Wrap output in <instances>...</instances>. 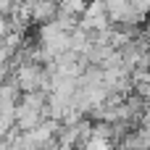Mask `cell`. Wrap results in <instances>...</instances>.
Wrapping results in <instances>:
<instances>
[{
	"mask_svg": "<svg viewBox=\"0 0 150 150\" xmlns=\"http://www.w3.org/2000/svg\"><path fill=\"white\" fill-rule=\"evenodd\" d=\"M55 11H58V3H53V0H37L34 5H29V18H32V24L42 26V24H47V21L55 18Z\"/></svg>",
	"mask_w": 150,
	"mask_h": 150,
	"instance_id": "obj_1",
	"label": "cell"
}]
</instances>
